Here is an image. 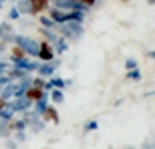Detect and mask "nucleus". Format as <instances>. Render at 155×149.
<instances>
[{
  "instance_id": "nucleus-5",
  "label": "nucleus",
  "mask_w": 155,
  "mask_h": 149,
  "mask_svg": "<svg viewBox=\"0 0 155 149\" xmlns=\"http://www.w3.org/2000/svg\"><path fill=\"white\" fill-rule=\"evenodd\" d=\"M22 97H26L30 103L35 105V103H38V101H42V99H46V91H45V89H38V87L28 85V89L24 91Z\"/></svg>"
},
{
  "instance_id": "nucleus-14",
  "label": "nucleus",
  "mask_w": 155,
  "mask_h": 149,
  "mask_svg": "<svg viewBox=\"0 0 155 149\" xmlns=\"http://www.w3.org/2000/svg\"><path fill=\"white\" fill-rule=\"evenodd\" d=\"M127 79H131V81H141V73H139V69L127 71Z\"/></svg>"
},
{
  "instance_id": "nucleus-4",
  "label": "nucleus",
  "mask_w": 155,
  "mask_h": 149,
  "mask_svg": "<svg viewBox=\"0 0 155 149\" xmlns=\"http://www.w3.org/2000/svg\"><path fill=\"white\" fill-rule=\"evenodd\" d=\"M28 52L24 51L22 46H18V45H12L10 46V63L12 65H16V67H20V69H24V65L28 63Z\"/></svg>"
},
{
  "instance_id": "nucleus-21",
  "label": "nucleus",
  "mask_w": 155,
  "mask_h": 149,
  "mask_svg": "<svg viewBox=\"0 0 155 149\" xmlns=\"http://www.w3.org/2000/svg\"><path fill=\"white\" fill-rule=\"evenodd\" d=\"M51 2H52V0H51Z\"/></svg>"
},
{
  "instance_id": "nucleus-11",
  "label": "nucleus",
  "mask_w": 155,
  "mask_h": 149,
  "mask_svg": "<svg viewBox=\"0 0 155 149\" xmlns=\"http://www.w3.org/2000/svg\"><path fill=\"white\" fill-rule=\"evenodd\" d=\"M30 85H32V87H38V89H45V91H48V81H45L42 77H35V79H30Z\"/></svg>"
},
{
  "instance_id": "nucleus-20",
  "label": "nucleus",
  "mask_w": 155,
  "mask_h": 149,
  "mask_svg": "<svg viewBox=\"0 0 155 149\" xmlns=\"http://www.w3.org/2000/svg\"><path fill=\"white\" fill-rule=\"evenodd\" d=\"M149 57H155V51H151V52H149Z\"/></svg>"
},
{
  "instance_id": "nucleus-12",
  "label": "nucleus",
  "mask_w": 155,
  "mask_h": 149,
  "mask_svg": "<svg viewBox=\"0 0 155 149\" xmlns=\"http://www.w3.org/2000/svg\"><path fill=\"white\" fill-rule=\"evenodd\" d=\"M95 129H99V123H97L95 119L87 121V123H85V127H83V131H85V133H91V131H95Z\"/></svg>"
},
{
  "instance_id": "nucleus-16",
  "label": "nucleus",
  "mask_w": 155,
  "mask_h": 149,
  "mask_svg": "<svg viewBox=\"0 0 155 149\" xmlns=\"http://www.w3.org/2000/svg\"><path fill=\"white\" fill-rule=\"evenodd\" d=\"M18 16H20V12H18V10H16V6H14V8L10 10V14H8V18H10V20H16Z\"/></svg>"
},
{
  "instance_id": "nucleus-19",
  "label": "nucleus",
  "mask_w": 155,
  "mask_h": 149,
  "mask_svg": "<svg viewBox=\"0 0 155 149\" xmlns=\"http://www.w3.org/2000/svg\"><path fill=\"white\" fill-rule=\"evenodd\" d=\"M147 4H151V6H153V4H155V0H147Z\"/></svg>"
},
{
  "instance_id": "nucleus-15",
  "label": "nucleus",
  "mask_w": 155,
  "mask_h": 149,
  "mask_svg": "<svg viewBox=\"0 0 155 149\" xmlns=\"http://www.w3.org/2000/svg\"><path fill=\"white\" fill-rule=\"evenodd\" d=\"M125 69H127V71L137 69V61H135V58H127V61H125Z\"/></svg>"
},
{
  "instance_id": "nucleus-2",
  "label": "nucleus",
  "mask_w": 155,
  "mask_h": 149,
  "mask_svg": "<svg viewBox=\"0 0 155 149\" xmlns=\"http://www.w3.org/2000/svg\"><path fill=\"white\" fill-rule=\"evenodd\" d=\"M58 26H61V36L64 40H77L83 35L81 22H64V24H58Z\"/></svg>"
},
{
  "instance_id": "nucleus-8",
  "label": "nucleus",
  "mask_w": 155,
  "mask_h": 149,
  "mask_svg": "<svg viewBox=\"0 0 155 149\" xmlns=\"http://www.w3.org/2000/svg\"><path fill=\"white\" fill-rule=\"evenodd\" d=\"M40 117H42V121H51V123H54V125L61 121V117H58V111L54 109L52 105H48V107L45 109V113L40 115Z\"/></svg>"
},
{
  "instance_id": "nucleus-13",
  "label": "nucleus",
  "mask_w": 155,
  "mask_h": 149,
  "mask_svg": "<svg viewBox=\"0 0 155 149\" xmlns=\"http://www.w3.org/2000/svg\"><path fill=\"white\" fill-rule=\"evenodd\" d=\"M77 4H79V8L89 10V8H93V6L97 4V0H77Z\"/></svg>"
},
{
  "instance_id": "nucleus-17",
  "label": "nucleus",
  "mask_w": 155,
  "mask_h": 149,
  "mask_svg": "<svg viewBox=\"0 0 155 149\" xmlns=\"http://www.w3.org/2000/svg\"><path fill=\"white\" fill-rule=\"evenodd\" d=\"M6 105H8V101H6V99L0 95V109H2V107H6Z\"/></svg>"
},
{
  "instance_id": "nucleus-7",
  "label": "nucleus",
  "mask_w": 155,
  "mask_h": 149,
  "mask_svg": "<svg viewBox=\"0 0 155 149\" xmlns=\"http://www.w3.org/2000/svg\"><path fill=\"white\" fill-rule=\"evenodd\" d=\"M58 67L57 58L54 61H51V63H40L38 69H36V73L40 74V77H51V74H54V69Z\"/></svg>"
},
{
  "instance_id": "nucleus-10",
  "label": "nucleus",
  "mask_w": 155,
  "mask_h": 149,
  "mask_svg": "<svg viewBox=\"0 0 155 149\" xmlns=\"http://www.w3.org/2000/svg\"><path fill=\"white\" fill-rule=\"evenodd\" d=\"M12 117H14V109H12V105L8 103L6 107L0 109V121H12Z\"/></svg>"
},
{
  "instance_id": "nucleus-9",
  "label": "nucleus",
  "mask_w": 155,
  "mask_h": 149,
  "mask_svg": "<svg viewBox=\"0 0 155 149\" xmlns=\"http://www.w3.org/2000/svg\"><path fill=\"white\" fill-rule=\"evenodd\" d=\"M48 93H51V101L54 105H58V103H63V101H64V91H63V89H51Z\"/></svg>"
},
{
  "instance_id": "nucleus-1",
  "label": "nucleus",
  "mask_w": 155,
  "mask_h": 149,
  "mask_svg": "<svg viewBox=\"0 0 155 149\" xmlns=\"http://www.w3.org/2000/svg\"><path fill=\"white\" fill-rule=\"evenodd\" d=\"M38 63H51L57 58V51L48 40H38V52H36Z\"/></svg>"
},
{
  "instance_id": "nucleus-18",
  "label": "nucleus",
  "mask_w": 155,
  "mask_h": 149,
  "mask_svg": "<svg viewBox=\"0 0 155 149\" xmlns=\"http://www.w3.org/2000/svg\"><path fill=\"white\" fill-rule=\"evenodd\" d=\"M121 4H129V0H119Z\"/></svg>"
},
{
  "instance_id": "nucleus-3",
  "label": "nucleus",
  "mask_w": 155,
  "mask_h": 149,
  "mask_svg": "<svg viewBox=\"0 0 155 149\" xmlns=\"http://www.w3.org/2000/svg\"><path fill=\"white\" fill-rule=\"evenodd\" d=\"M14 45L22 46L24 51L28 52V57H36V52H38V42L32 38H28V36H22V35H14V40H12Z\"/></svg>"
},
{
  "instance_id": "nucleus-6",
  "label": "nucleus",
  "mask_w": 155,
  "mask_h": 149,
  "mask_svg": "<svg viewBox=\"0 0 155 149\" xmlns=\"http://www.w3.org/2000/svg\"><path fill=\"white\" fill-rule=\"evenodd\" d=\"M8 103L12 105L14 113H22V111H26V109H30V107H32V103H30L26 97H14L12 101H8Z\"/></svg>"
}]
</instances>
